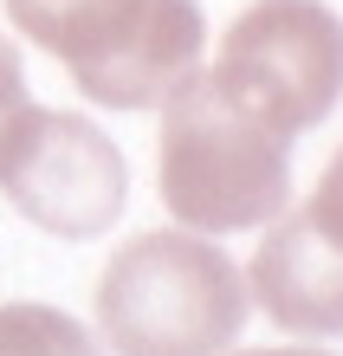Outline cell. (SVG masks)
<instances>
[{
    "instance_id": "obj_7",
    "label": "cell",
    "mask_w": 343,
    "mask_h": 356,
    "mask_svg": "<svg viewBox=\"0 0 343 356\" xmlns=\"http://www.w3.org/2000/svg\"><path fill=\"white\" fill-rule=\"evenodd\" d=\"M0 356H104L58 305H0Z\"/></svg>"
},
{
    "instance_id": "obj_4",
    "label": "cell",
    "mask_w": 343,
    "mask_h": 356,
    "mask_svg": "<svg viewBox=\"0 0 343 356\" xmlns=\"http://www.w3.org/2000/svg\"><path fill=\"white\" fill-rule=\"evenodd\" d=\"M0 195L58 240H97L130 201V162L91 117L26 104L0 136Z\"/></svg>"
},
{
    "instance_id": "obj_10",
    "label": "cell",
    "mask_w": 343,
    "mask_h": 356,
    "mask_svg": "<svg viewBox=\"0 0 343 356\" xmlns=\"http://www.w3.org/2000/svg\"><path fill=\"white\" fill-rule=\"evenodd\" d=\"M26 72H19V52H13V39L0 33V136H7V123L26 111Z\"/></svg>"
},
{
    "instance_id": "obj_9",
    "label": "cell",
    "mask_w": 343,
    "mask_h": 356,
    "mask_svg": "<svg viewBox=\"0 0 343 356\" xmlns=\"http://www.w3.org/2000/svg\"><path fill=\"white\" fill-rule=\"evenodd\" d=\"M305 214H311V227H317L324 240H337V246H343V149L324 162V175H317V195H311Z\"/></svg>"
},
{
    "instance_id": "obj_3",
    "label": "cell",
    "mask_w": 343,
    "mask_h": 356,
    "mask_svg": "<svg viewBox=\"0 0 343 356\" xmlns=\"http://www.w3.org/2000/svg\"><path fill=\"white\" fill-rule=\"evenodd\" d=\"M207 72L253 117L298 136L324 123L343 97V19L324 0H253L227 26Z\"/></svg>"
},
{
    "instance_id": "obj_2",
    "label": "cell",
    "mask_w": 343,
    "mask_h": 356,
    "mask_svg": "<svg viewBox=\"0 0 343 356\" xmlns=\"http://www.w3.org/2000/svg\"><path fill=\"white\" fill-rule=\"evenodd\" d=\"M246 279L207 234H136L97 279V330L117 356H227Z\"/></svg>"
},
{
    "instance_id": "obj_11",
    "label": "cell",
    "mask_w": 343,
    "mask_h": 356,
    "mask_svg": "<svg viewBox=\"0 0 343 356\" xmlns=\"http://www.w3.org/2000/svg\"><path fill=\"white\" fill-rule=\"evenodd\" d=\"M233 356H330V350H311V343H278V350H233Z\"/></svg>"
},
{
    "instance_id": "obj_8",
    "label": "cell",
    "mask_w": 343,
    "mask_h": 356,
    "mask_svg": "<svg viewBox=\"0 0 343 356\" xmlns=\"http://www.w3.org/2000/svg\"><path fill=\"white\" fill-rule=\"evenodd\" d=\"M111 7H117V0H7V19L33 39V46H46L58 58L84 26H97Z\"/></svg>"
},
{
    "instance_id": "obj_1",
    "label": "cell",
    "mask_w": 343,
    "mask_h": 356,
    "mask_svg": "<svg viewBox=\"0 0 343 356\" xmlns=\"http://www.w3.org/2000/svg\"><path fill=\"white\" fill-rule=\"evenodd\" d=\"M156 195L188 234H246L292 201V136L253 117L207 65L162 97Z\"/></svg>"
},
{
    "instance_id": "obj_5",
    "label": "cell",
    "mask_w": 343,
    "mask_h": 356,
    "mask_svg": "<svg viewBox=\"0 0 343 356\" xmlns=\"http://www.w3.org/2000/svg\"><path fill=\"white\" fill-rule=\"evenodd\" d=\"M207 13L201 0H117L97 26H84L58 65L91 104L111 111H162V97L201 65Z\"/></svg>"
},
{
    "instance_id": "obj_6",
    "label": "cell",
    "mask_w": 343,
    "mask_h": 356,
    "mask_svg": "<svg viewBox=\"0 0 343 356\" xmlns=\"http://www.w3.org/2000/svg\"><path fill=\"white\" fill-rule=\"evenodd\" d=\"M246 298L292 337H343V246L317 234L311 214L266 227L246 266Z\"/></svg>"
}]
</instances>
